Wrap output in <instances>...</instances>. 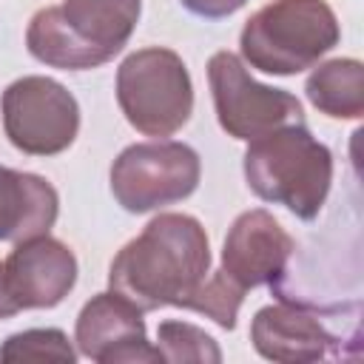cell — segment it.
Segmentation results:
<instances>
[{
  "label": "cell",
  "instance_id": "9c48e42d",
  "mask_svg": "<svg viewBox=\"0 0 364 364\" xmlns=\"http://www.w3.org/2000/svg\"><path fill=\"white\" fill-rule=\"evenodd\" d=\"M341 307H318L296 296H279V304H264L250 321V341L267 361L304 364L341 355L344 333H333L327 318Z\"/></svg>",
  "mask_w": 364,
  "mask_h": 364
},
{
  "label": "cell",
  "instance_id": "8992f818",
  "mask_svg": "<svg viewBox=\"0 0 364 364\" xmlns=\"http://www.w3.org/2000/svg\"><path fill=\"white\" fill-rule=\"evenodd\" d=\"M199 154L173 139L128 145L111 165V193L128 213H148L188 199L199 188Z\"/></svg>",
  "mask_w": 364,
  "mask_h": 364
},
{
  "label": "cell",
  "instance_id": "30bf717a",
  "mask_svg": "<svg viewBox=\"0 0 364 364\" xmlns=\"http://www.w3.org/2000/svg\"><path fill=\"white\" fill-rule=\"evenodd\" d=\"M296 239L279 225V219L253 208L233 219L222 245V273L233 279L245 293L253 287H276L287 279Z\"/></svg>",
  "mask_w": 364,
  "mask_h": 364
},
{
  "label": "cell",
  "instance_id": "3957f363",
  "mask_svg": "<svg viewBox=\"0 0 364 364\" xmlns=\"http://www.w3.org/2000/svg\"><path fill=\"white\" fill-rule=\"evenodd\" d=\"M242 168L247 188L262 202L282 205L301 222L321 213L333 185V154L304 122L250 139Z\"/></svg>",
  "mask_w": 364,
  "mask_h": 364
},
{
  "label": "cell",
  "instance_id": "8fae6325",
  "mask_svg": "<svg viewBox=\"0 0 364 364\" xmlns=\"http://www.w3.org/2000/svg\"><path fill=\"white\" fill-rule=\"evenodd\" d=\"M77 350L97 364H154L162 361L159 350L148 341L142 310L119 293L91 296L74 327Z\"/></svg>",
  "mask_w": 364,
  "mask_h": 364
},
{
  "label": "cell",
  "instance_id": "5bb4252c",
  "mask_svg": "<svg viewBox=\"0 0 364 364\" xmlns=\"http://www.w3.org/2000/svg\"><path fill=\"white\" fill-rule=\"evenodd\" d=\"M307 100L333 119H361L364 114V65L355 57L327 60L304 82Z\"/></svg>",
  "mask_w": 364,
  "mask_h": 364
},
{
  "label": "cell",
  "instance_id": "2e32d148",
  "mask_svg": "<svg viewBox=\"0 0 364 364\" xmlns=\"http://www.w3.org/2000/svg\"><path fill=\"white\" fill-rule=\"evenodd\" d=\"M0 361H77V350L71 347L68 336L57 327H34L14 333L0 347Z\"/></svg>",
  "mask_w": 364,
  "mask_h": 364
},
{
  "label": "cell",
  "instance_id": "52a82bcc",
  "mask_svg": "<svg viewBox=\"0 0 364 364\" xmlns=\"http://www.w3.org/2000/svg\"><path fill=\"white\" fill-rule=\"evenodd\" d=\"M208 82L216 119L233 139L250 142L282 125L304 122L301 102L284 88L256 82L233 51H216L208 60Z\"/></svg>",
  "mask_w": 364,
  "mask_h": 364
},
{
  "label": "cell",
  "instance_id": "e0dca14e",
  "mask_svg": "<svg viewBox=\"0 0 364 364\" xmlns=\"http://www.w3.org/2000/svg\"><path fill=\"white\" fill-rule=\"evenodd\" d=\"M242 299H245V290L233 279H228L222 270H210L208 279L188 299L185 310H193V313L208 316L222 330H233L236 327L239 307H242Z\"/></svg>",
  "mask_w": 364,
  "mask_h": 364
},
{
  "label": "cell",
  "instance_id": "7a4b0ae2",
  "mask_svg": "<svg viewBox=\"0 0 364 364\" xmlns=\"http://www.w3.org/2000/svg\"><path fill=\"white\" fill-rule=\"evenodd\" d=\"M142 0H63L26 28L28 54L51 68L88 71L114 60L139 23Z\"/></svg>",
  "mask_w": 364,
  "mask_h": 364
},
{
  "label": "cell",
  "instance_id": "7c38bea8",
  "mask_svg": "<svg viewBox=\"0 0 364 364\" xmlns=\"http://www.w3.org/2000/svg\"><path fill=\"white\" fill-rule=\"evenodd\" d=\"M6 290L11 304L20 310L57 307L77 284V256L60 239L34 236L17 242L3 262Z\"/></svg>",
  "mask_w": 364,
  "mask_h": 364
},
{
  "label": "cell",
  "instance_id": "277c9868",
  "mask_svg": "<svg viewBox=\"0 0 364 364\" xmlns=\"http://www.w3.org/2000/svg\"><path fill=\"white\" fill-rule=\"evenodd\" d=\"M341 40L327 0H270L245 23L239 51L262 74L290 77L316 65Z\"/></svg>",
  "mask_w": 364,
  "mask_h": 364
},
{
  "label": "cell",
  "instance_id": "9a60e30c",
  "mask_svg": "<svg viewBox=\"0 0 364 364\" xmlns=\"http://www.w3.org/2000/svg\"><path fill=\"white\" fill-rule=\"evenodd\" d=\"M154 347L159 350L162 361H171V364H185V361L219 364L222 361V350H219L216 338L210 333H205L202 327H196L191 321H179V318L159 321Z\"/></svg>",
  "mask_w": 364,
  "mask_h": 364
},
{
  "label": "cell",
  "instance_id": "ac0fdd59",
  "mask_svg": "<svg viewBox=\"0 0 364 364\" xmlns=\"http://www.w3.org/2000/svg\"><path fill=\"white\" fill-rule=\"evenodd\" d=\"M193 17H202V20H222V17H230L236 14L247 0H179Z\"/></svg>",
  "mask_w": 364,
  "mask_h": 364
},
{
  "label": "cell",
  "instance_id": "5b68a950",
  "mask_svg": "<svg viewBox=\"0 0 364 364\" xmlns=\"http://www.w3.org/2000/svg\"><path fill=\"white\" fill-rule=\"evenodd\" d=\"M117 102L128 125L145 136L176 134L193 111V82L171 48H139L117 68Z\"/></svg>",
  "mask_w": 364,
  "mask_h": 364
},
{
  "label": "cell",
  "instance_id": "ba28073f",
  "mask_svg": "<svg viewBox=\"0 0 364 364\" xmlns=\"http://www.w3.org/2000/svg\"><path fill=\"white\" fill-rule=\"evenodd\" d=\"M3 131L9 142L28 156H54L71 148L80 131V105L74 94L40 74L14 80L3 91Z\"/></svg>",
  "mask_w": 364,
  "mask_h": 364
},
{
  "label": "cell",
  "instance_id": "4fadbf2b",
  "mask_svg": "<svg viewBox=\"0 0 364 364\" xmlns=\"http://www.w3.org/2000/svg\"><path fill=\"white\" fill-rule=\"evenodd\" d=\"M60 213L57 188L28 171L0 165V242H26L46 236Z\"/></svg>",
  "mask_w": 364,
  "mask_h": 364
},
{
  "label": "cell",
  "instance_id": "d6986e66",
  "mask_svg": "<svg viewBox=\"0 0 364 364\" xmlns=\"http://www.w3.org/2000/svg\"><path fill=\"white\" fill-rule=\"evenodd\" d=\"M11 316H17V307H14L11 299H9L6 276H3V262H0V318H11Z\"/></svg>",
  "mask_w": 364,
  "mask_h": 364
},
{
  "label": "cell",
  "instance_id": "6da1fadb",
  "mask_svg": "<svg viewBox=\"0 0 364 364\" xmlns=\"http://www.w3.org/2000/svg\"><path fill=\"white\" fill-rule=\"evenodd\" d=\"M210 273V242L196 216L159 213L108 267V287L136 310L185 307Z\"/></svg>",
  "mask_w": 364,
  "mask_h": 364
}]
</instances>
